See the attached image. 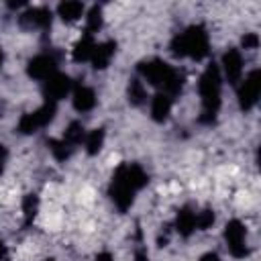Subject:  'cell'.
<instances>
[{
    "mask_svg": "<svg viewBox=\"0 0 261 261\" xmlns=\"http://www.w3.org/2000/svg\"><path fill=\"white\" fill-rule=\"evenodd\" d=\"M55 110H57V108H55L53 102H45V104L39 106L37 110L29 112V114H22L20 120H18V130H20L22 135H33V133H37L39 128L47 126V124L53 120Z\"/></svg>",
    "mask_w": 261,
    "mask_h": 261,
    "instance_id": "cell-5",
    "label": "cell"
},
{
    "mask_svg": "<svg viewBox=\"0 0 261 261\" xmlns=\"http://www.w3.org/2000/svg\"><path fill=\"white\" fill-rule=\"evenodd\" d=\"M94 47H96V43H94L92 35H82V39H80V41L73 45V49H71L73 61H77V63L90 61V57H92V53H94Z\"/></svg>",
    "mask_w": 261,
    "mask_h": 261,
    "instance_id": "cell-16",
    "label": "cell"
},
{
    "mask_svg": "<svg viewBox=\"0 0 261 261\" xmlns=\"http://www.w3.org/2000/svg\"><path fill=\"white\" fill-rule=\"evenodd\" d=\"M51 20H53L51 10L45 8V6L27 8V10L18 16V24H20L22 29H29V31H33V29H43V31H45V29L51 27Z\"/></svg>",
    "mask_w": 261,
    "mask_h": 261,
    "instance_id": "cell-9",
    "label": "cell"
},
{
    "mask_svg": "<svg viewBox=\"0 0 261 261\" xmlns=\"http://www.w3.org/2000/svg\"><path fill=\"white\" fill-rule=\"evenodd\" d=\"M147 181H149V177H147V173L143 171L141 165H137V163H122L114 171V177L110 181L108 194H110L112 202L116 204V208L120 212H124L135 202V194L141 188H145Z\"/></svg>",
    "mask_w": 261,
    "mask_h": 261,
    "instance_id": "cell-1",
    "label": "cell"
},
{
    "mask_svg": "<svg viewBox=\"0 0 261 261\" xmlns=\"http://www.w3.org/2000/svg\"><path fill=\"white\" fill-rule=\"evenodd\" d=\"M0 261H8V247L4 245L2 239H0Z\"/></svg>",
    "mask_w": 261,
    "mask_h": 261,
    "instance_id": "cell-28",
    "label": "cell"
},
{
    "mask_svg": "<svg viewBox=\"0 0 261 261\" xmlns=\"http://www.w3.org/2000/svg\"><path fill=\"white\" fill-rule=\"evenodd\" d=\"M84 139H86V130H84L82 122H69V126H67L65 133H63V141H65L67 145L75 147V145H80Z\"/></svg>",
    "mask_w": 261,
    "mask_h": 261,
    "instance_id": "cell-22",
    "label": "cell"
},
{
    "mask_svg": "<svg viewBox=\"0 0 261 261\" xmlns=\"http://www.w3.org/2000/svg\"><path fill=\"white\" fill-rule=\"evenodd\" d=\"M175 230H177L181 237H190V234L196 230V212H194L190 206L179 208V212H177V216H175Z\"/></svg>",
    "mask_w": 261,
    "mask_h": 261,
    "instance_id": "cell-14",
    "label": "cell"
},
{
    "mask_svg": "<svg viewBox=\"0 0 261 261\" xmlns=\"http://www.w3.org/2000/svg\"><path fill=\"white\" fill-rule=\"evenodd\" d=\"M43 261H53V259H43Z\"/></svg>",
    "mask_w": 261,
    "mask_h": 261,
    "instance_id": "cell-33",
    "label": "cell"
},
{
    "mask_svg": "<svg viewBox=\"0 0 261 261\" xmlns=\"http://www.w3.org/2000/svg\"><path fill=\"white\" fill-rule=\"evenodd\" d=\"M57 14L61 16L63 22H73L77 18H82L84 14V4L77 0H65L57 6Z\"/></svg>",
    "mask_w": 261,
    "mask_h": 261,
    "instance_id": "cell-17",
    "label": "cell"
},
{
    "mask_svg": "<svg viewBox=\"0 0 261 261\" xmlns=\"http://www.w3.org/2000/svg\"><path fill=\"white\" fill-rule=\"evenodd\" d=\"M259 94H261V73H259V69H253L243 80V84L239 86V104H241V108L251 110L257 104Z\"/></svg>",
    "mask_w": 261,
    "mask_h": 261,
    "instance_id": "cell-7",
    "label": "cell"
},
{
    "mask_svg": "<svg viewBox=\"0 0 261 261\" xmlns=\"http://www.w3.org/2000/svg\"><path fill=\"white\" fill-rule=\"evenodd\" d=\"M37 212H39V196L37 194H27L22 198V216H24V224L27 226L35 220Z\"/></svg>",
    "mask_w": 261,
    "mask_h": 261,
    "instance_id": "cell-21",
    "label": "cell"
},
{
    "mask_svg": "<svg viewBox=\"0 0 261 261\" xmlns=\"http://www.w3.org/2000/svg\"><path fill=\"white\" fill-rule=\"evenodd\" d=\"M6 157H8V151L4 145H0V175L4 173V167H6Z\"/></svg>",
    "mask_w": 261,
    "mask_h": 261,
    "instance_id": "cell-27",
    "label": "cell"
},
{
    "mask_svg": "<svg viewBox=\"0 0 261 261\" xmlns=\"http://www.w3.org/2000/svg\"><path fill=\"white\" fill-rule=\"evenodd\" d=\"M94 261H114V259H112V255H110V253H100Z\"/></svg>",
    "mask_w": 261,
    "mask_h": 261,
    "instance_id": "cell-31",
    "label": "cell"
},
{
    "mask_svg": "<svg viewBox=\"0 0 261 261\" xmlns=\"http://www.w3.org/2000/svg\"><path fill=\"white\" fill-rule=\"evenodd\" d=\"M224 241H226V249L232 257L243 259L249 255V247H247V228L241 220H228L224 226Z\"/></svg>",
    "mask_w": 261,
    "mask_h": 261,
    "instance_id": "cell-6",
    "label": "cell"
},
{
    "mask_svg": "<svg viewBox=\"0 0 261 261\" xmlns=\"http://www.w3.org/2000/svg\"><path fill=\"white\" fill-rule=\"evenodd\" d=\"M2 61H4V53H2V49H0V67H2Z\"/></svg>",
    "mask_w": 261,
    "mask_h": 261,
    "instance_id": "cell-32",
    "label": "cell"
},
{
    "mask_svg": "<svg viewBox=\"0 0 261 261\" xmlns=\"http://www.w3.org/2000/svg\"><path fill=\"white\" fill-rule=\"evenodd\" d=\"M167 241H169V226H163V230L159 232L157 243H159V247H165V245H167Z\"/></svg>",
    "mask_w": 261,
    "mask_h": 261,
    "instance_id": "cell-26",
    "label": "cell"
},
{
    "mask_svg": "<svg viewBox=\"0 0 261 261\" xmlns=\"http://www.w3.org/2000/svg\"><path fill=\"white\" fill-rule=\"evenodd\" d=\"M198 90H200V98H202V116L200 122L210 124L214 122L218 108H220V90H222V75L218 65L212 61L206 65V69L200 75L198 82Z\"/></svg>",
    "mask_w": 261,
    "mask_h": 261,
    "instance_id": "cell-3",
    "label": "cell"
},
{
    "mask_svg": "<svg viewBox=\"0 0 261 261\" xmlns=\"http://www.w3.org/2000/svg\"><path fill=\"white\" fill-rule=\"evenodd\" d=\"M114 53H116V43H114V41L98 43V45L94 47L92 57H90L92 67H94V69H106L108 63H110V59L114 57Z\"/></svg>",
    "mask_w": 261,
    "mask_h": 261,
    "instance_id": "cell-12",
    "label": "cell"
},
{
    "mask_svg": "<svg viewBox=\"0 0 261 261\" xmlns=\"http://www.w3.org/2000/svg\"><path fill=\"white\" fill-rule=\"evenodd\" d=\"M139 73L151 84L163 90V94H167L169 98L177 96L184 88V71L171 67L169 63L161 61V59H149V61H141L139 63Z\"/></svg>",
    "mask_w": 261,
    "mask_h": 261,
    "instance_id": "cell-2",
    "label": "cell"
},
{
    "mask_svg": "<svg viewBox=\"0 0 261 261\" xmlns=\"http://www.w3.org/2000/svg\"><path fill=\"white\" fill-rule=\"evenodd\" d=\"M169 112H171V98H169L167 94L159 92V94L151 100V116H153V120L163 122V120H167Z\"/></svg>",
    "mask_w": 261,
    "mask_h": 261,
    "instance_id": "cell-15",
    "label": "cell"
},
{
    "mask_svg": "<svg viewBox=\"0 0 261 261\" xmlns=\"http://www.w3.org/2000/svg\"><path fill=\"white\" fill-rule=\"evenodd\" d=\"M84 145H86V153L88 155H98V151L102 149L104 145V130L102 128H94L86 135L84 139Z\"/></svg>",
    "mask_w": 261,
    "mask_h": 261,
    "instance_id": "cell-19",
    "label": "cell"
},
{
    "mask_svg": "<svg viewBox=\"0 0 261 261\" xmlns=\"http://www.w3.org/2000/svg\"><path fill=\"white\" fill-rule=\"evenodd\" d=\"M169 49H171V53L175 57H192V59L200 61V59H204L208 55V49H210L208 33H206L204 27L194 24V27L186 29L184 33L175 35L171 39Z\"/></svg>",
    "mask_w": 261,
    "mask_h": 261,
    "instance_id": "cell-4",
    "label": "cell"
},
{
    "mask_svg": "<svg viewBox=\"0 0 261 261\" xmlns=\"http://www.w3.org/2000/svg\"><path fill=\"white\" fill-rule=\"evenodd\" d=\"M200 261H220V257H218L216 253L210 251V253H204V255L200 257Z\"/></svg>",
    "mask_w": 261,
    "mask_h": 261,
    "instance_id": "cell-29",
    "label": "cell"
},
{
    "mask_svg": "<svg viewBox=\"0 0 261 261\" xmlns=\"http://www.w3.org/2000/svg\"><path fill=\"white\" fill-rule=\"evenodd\" d=\"M222 69H224V75H226L228 84L241 82V75H243V57H241V53L237 49H228L222 55Z\"/></svg>",
    "mask_w": 261,
    "mask_h": 261,
    "instance_id": "cell-11",
    "label": "cell"
},
{
    "mask_svg": "<svg viewBox=\"0 0 261 261\" xmlns=\"http://www.w3.org/2000/svg\"><path fill=\"white\" fill-rule=\"evenodd\" d=\"M47 145H49V151L53 153V157H55L57 161H65V159H69L71 149H73V147L67 145L63 139H49Z\"/></svg>",
    "mask_w": 261,
    "mask_h": 261,
    "instance_id": "cell-23",
    "label": "cell"
},
{
    "mask_svg": "<svg viewBox=\"0 0 261 261\" xmlns=\"http://www.w3.org/2000/svg\"><path fill=\"white\" fill-rule=\"evenodd\" d=\"M214 220H216L214 212H212L210 208H204V210H200V212L196 214V228H200V230H208V228L214 224Z\"/></svg>",
    "mask_w": 261,
    "mask_h": 261,
    "instance_id": "cell-24",
    "label": "cell"
},
{
    "mask_svg": "<svg viewBox=\"0 0 261 261\" xmlns=\"http://www.w3.org/2000/svg\"><path fill=\"white\" fill-rule=\"evenodd\" d=\"M27 71L33 80H41L47 82L53 73H57V55L53 53H41L37 57H33L27 65Z\"/></svg>",
    "mask_w": 261,
    "mask_h": 261,
    "instance_id": "cell-8",
    "label": "cell"
},
{
    "mask_svg": "<svg viewBox=\"0 0 261 261\" xmlns=\"http://www.w3.org/2000/svg\"><path fill=\"white\" fill-rule=\"evenodd\" d=\"M71 80H69V75H65V73H53L47 82H45V88H43V94H45V98H47V102H57V100H61V98H65L69 92H71Z\"/></svg>",
    "mask_w": 261,
    "mask_h": 261,
    "instance_id": "cell-10",
    "label": "cell"
},
{
    "mask_svg": "<svg viewBox=\"0 0 261 261\" xmlns=\"http://www.w3.org/2000/svg\"><path fill=\"white\" fill-rule=\"evenodd\" d=\"M126 96H128V102L133 106H141L147 102V88L141 80H130L128 82V88H126Z\"/></svg>",
    "mask_w": 261,
    "mask_h": 261,
    "instance_id": "cell-18",
    "label": "cell"
},
{
    "mask_svg": "<svg viewBox=\"0 0 261 261\" xmlns=\"http://www.w3.org/2000/svg\"><path fill=\"white\" fill-rule=\"evenodd\" d=\"M135 261H151V259H149V255H147V251H143V249H139V251L135 253Z\"/></svg>",
    "mask_w": 261,
    "mask_h": 261,
    "instance_id": "cell-30",
    "label": "cell"
},
{
    "mask_svg": "<svg viewBox=\"0 0 261 261\" xmlns=\"http://www.w3.org/2000/svg\"><path fill=\"white\" fill-rule=\"evenodd\" d=\"M71 100H73V108L77 112H90L96 106V94L88 86H75Z\"/></svg>",
    "mask_w": 261,
    "mask_h": 261,
    "instance_id": "cell-13",
    "label": "cell"
},
{
    "mask_svg": "<svg viewBox=\"0 0 261 261\" xmlns=\"http://www.w3.org/2000/svg\"><path fill=\"white\" fill-rule=\"evenodd\" d=\"M241 45H243L245 49H249V51L257 49V47H259V37H257V33H245L243 39H241Z\"/></svg>",
    "mask_w": 261,
    "mask_h": 261,
    "instance_id": "cell-25",
    "label": "cell"
},
{
    "mask_svg": "<svg viewBox=\"0 0 261 261\" xmlns=\"http://www.w3.org/2000/svg\"><path fill=\"white\" fill-rule=\"evenodd\" d=\"M104 24V16H102V8L100 6H92L88 10V16H86V35H94L102 29Z\"/></svg>",
    "mask_w": 261,
    "mask_h": 261,
    "instance_id": "cell-20",
    "label": "cell"
}]
</instances>
